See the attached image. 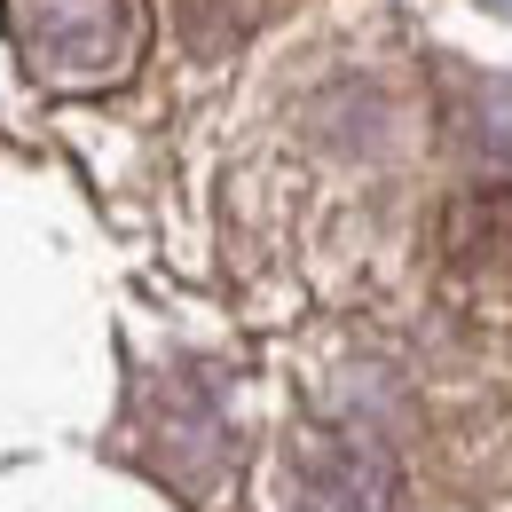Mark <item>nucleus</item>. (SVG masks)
<instances>
[{
  "mask_svg": "<svg viewBox=\"0 0 512 512\" xmlns=\"http://www.w3.org/2000/svg\"><path fill=\"white\" fill-rule=\"evenodd\" d=\"M442 284L465 316L512 323V190H465L449 205Z\"/></svg>",
  "mask_w": 512,
  "mask_h": 512,
  "instance_id": "obj_3",
  "label": "nucleus"
},
{
  "mask_svg": "<svg viewBox=\"0 0 512 512\" xmlns=\"http://www.w3.org/2000/svg\"><path fill=\"white\" fill-rule=\"evenodd\" d=\"M8 32L24 71L48 87H111L142 48L134 0H8Z\"/></svg>",
  "mask_w": 512,
  "mask_h": 512,
  "instance_id": "obj_1",
  "label": "nucleus"
},
{
  "mask_svg": "<svg viewBox=\"0 0 512 512\" xmlns=\"http://www.w3.org/2000/svg\"><path fill=\"white\" fill-rule=\"evenodd\" d=\"M166 8H174V32H182L190 56H229V48H245L260 32V16H268V0H166Z\"/></svg>",
  "mask_w": 512,
  "mask_h": 512,
  "instance_id": "obj_4",
  "label": "nucleus"
},
{
  "mask_svg": "<svg viewBox=\"0 0 512 512\" xmlns=\"http://www.w3.org/2000/svg\"><path fill=\"white\" fill-rule=\"evenodd\" d=\"M284 512H410L402 505V465L371 434L308 426L284 449Z\"/></svg>",
  "mask_w": 512,
  "mask_h": 512,
  "instance_id": "obj_2",
  "label": "nucleus"
}]
</instances>
